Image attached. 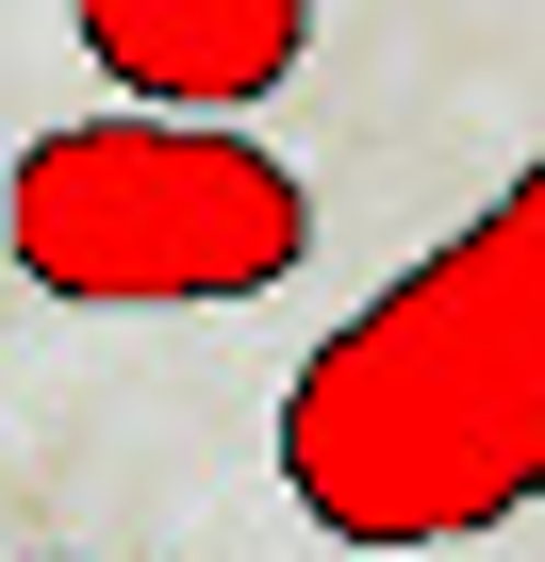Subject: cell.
<instances>
[{
	"label": "cell",
	"mask_w": 545,
	"mask_h": 562,
	"mask_svg": "<svg viewBox=\"0 0 545 562\" xmlns=\"http://www.w3.org/2000/svg\"><path fill=\"white\" fill-rule=\"evenodd\" d=\"M282 480L364 562L545 513V149L298 364Z\"/></svg>",
	"instance_id": "obj_1"
},
{
	"label": "cell",
	"mask_w": 545,
	"mask_h": 562,
	"mask_svg": "<svg viewBox=\"0 0 545 562\" xmlns=\"http://www.w3.org/2000/svg\"><path fill=\"white\" fill-rule=\"evenodd\" d=\"M315 182L248 116H67L0 182V265L67 315H231L298 281Z\"/></svg>",
	"instance_id": "obj_2"
},
{
	"label": "cell",
	"mask_w": 545,
	"mask_h": 562,
	"mask_svg": "<svg viewBox=\"0 0 545 562\" xmlns=\"http://www.w3.org/2000/svg\"><path fill=\"white\" fill-rule=\"evenodd\" d=\"M67 34L116 83V116H248L298 83L315 0H67Z\"/></svg>",
	"instance_id": "obj_3"
},
{
	"label": "cell",
	"mask_w": 545,
	"mask_h": 562,
	"mask_svg": "<svg viewBox=\"0 0 545 562\" xmlns=\"http://www.w3.org/2000/svg\"><path fill=\"white\" fill-rule=\"evenodd\" d=\"M34 562H100V546H34Z\"/></svg>",
	"instance_id": "obj_4"
},
{
	"label": "cell",
	"mask_w": 545,
	"mask_h": 562,
	"mask_svg": "<svg viewBox=\"0 0 545 562\" xmlns=\"http://www.w3.org/2000/svg\"><path fill=\"white\" fill-rule=\"evenodd\" d=\"M0 299H18V265H0Z\"/></svg>",
	"instance_id": "obj_5"
}]
</instances>
